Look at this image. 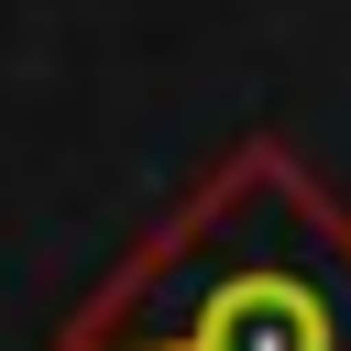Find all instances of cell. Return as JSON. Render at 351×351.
Wrapping results in <instances>:
<instances>
[{
	"mask_svg": "<svg viewBox=\"0 0 351 351\" xmlns=\"http://www.w3.org/2000/svg\"><path fill=\"white\" fill-rule=\"evenodd\" d=\"M55 351H351V208L285 143H230Z\"/></svg>",
	"mask_w": 351,
	"mask_h": 351,
	"instance_id": "6da1fadb",
	"label": "cell"
}]
</instances>
